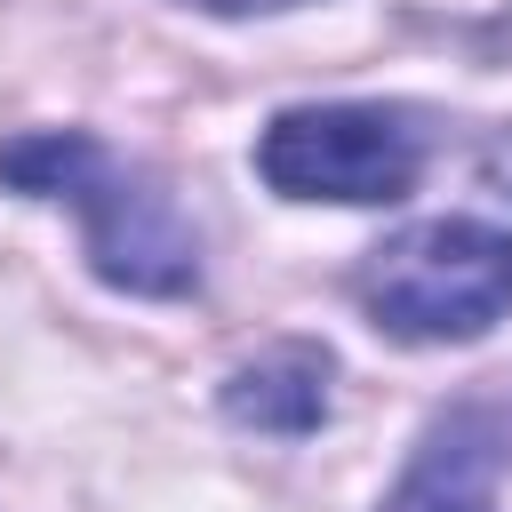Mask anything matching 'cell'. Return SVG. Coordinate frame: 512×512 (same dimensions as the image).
Here are the masks:
<instances>
[{
    "label": "cell",
    "instance_id": "cell-1",
    "mask_svg": "<svg viewBox=\"0 0 512 512\" xmlns=\"http://www.w3.org/2000/svg\"><path fill=\"white\" fill-rule=\"evenodd\" d=\"M0 184H16L32 200H64L88 232L96 280H112L128 296L200 288V232L184 224V208L144 168H128L112 144H96L88 128H32V136L0 144Z\"/></svg>",
    "mask_w": 512,
    "mask_h": 512
},
{
    "label": "cell",
    "instance_id": "cell-2",
    "mask_svg": "<svg viewBox=\"0 0 512 512\" xmlns=\"http://www.w3.org/2000/svg\"><path fill=\"white\" fill-rule=\"evenodd\" d=\"M352 296L400 344H472L512 312V232L480 216L408 224L384 248H368Z\"/></svg>",
    "mask_w": 512,
    "mask_h": 512
},
{
    "label": "cell",
    "instance_id": "cell-3",
    "mask_svg": "<svg viewBox=\"0 0 512 512\" xmlns=\"http://www.w3.org/2000/svg\"><path fill=\"white\" fill-rule=\"evenodd\" d=\"M256 176L280 200L376 208L408 200L424 176V136L392 104H296L256 136Z\"/></svg>",
    "mask_w": 512,
    "mask_h": 512
},
{
    "label": "cell",
    "instance_id": "cell-4",
    "mask_svg": "<svg viewBox=\"0 0 512 512\" xmlns=\"http://www.w3.org/2000/svg\"><path fill=\"white\" fill-rule=\"evenodd\" d=\"M496 448L504 440H496L488 408H448L416 440L408 472L392 480V496L376 512H496Z\"/></svg>",
    "mask_w": 512,
    "mask_h": 512
},
{
    "label": "cell",
    "instance_id": "cell-5",
    "mask_svg": "<svg viewBox=\"0 0 512 512\" xmlns=\"http://www.w3.org/2000/svg\"><path fill=\"white\" fill-rule=\"evenodd\" d=\"M224 416L256 424V432H280V440L312 432L328 416V352L320 344H272V352H256L248 368H232Z\"/></svg>",
    "mask_w": 512,
    "mask_h": 512
},
{
    "label": "cell",
    "instance_id": "cell-6",
    "mask_svg": "<svg viewBox=\"0 0 512 512\" xmlns=\"http://www.w3.org/2000/svg\"><path fill=\"white\" fill-rule=\"evenodd\" d=\"M480 176H488V192H504V200H512V128L480 152Z\"/></svg>",
    "mask_w": 512,
    "mask_h": 512
},
{
    "label": "cell",
    "instance_id": "cell-7",
    "mask_svg": "<svg viewBox=\"0 0 512 512\" xmlns=\"http://www.w3.org/2000/svg\"><path fill=\"white\" fill-rule=\"evenodd\" d=\"M192 8H216V16H264V8H296V0H192Z\"/></svg>",
    "mask_w": 512,
    "mask_h": 512
}]
</instances>
